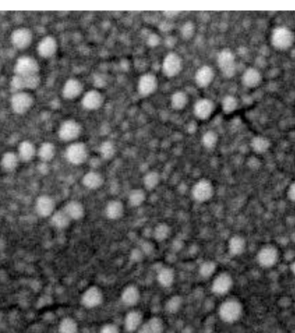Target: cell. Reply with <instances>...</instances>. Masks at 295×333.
<instances>
[{
  "instance_id": "1",
  "label": "cell",
  "mask_w": 295,
  "mask_h": 333,
  "mask_svg": "<svg viewBox=\"0 0 295 333\" xmlns=\"http://www.w3.org/2000/svg\"><path fill=\"white\" fill-rule=\"evenodd\" d=\"M220 319L225 323H234L240 319L243 314L241 302L235 299H229L220 305L219 309Z\"/></svg>"
},
{
  "instance_id": "2",
  "label": "cell",
  "mask_w": 295,
  "mask_h": 333,
  "mask_svg": "<svg viewBox=\"0 0 295 333\" xmlns=\"http://www.w3.org/2000/svg\"><path fill=\"white\" fill-rule=\"evenodd\" d=\"M66 158L71 164L79 166L85 163L88 158V149L87 145L81 142H76L70 144L65 152Z\"/></svg>"
},
{
  "instance_id": "3",
  "label": "cell",
  "mask_w": 295,
  "mask_h": 333,
  "mask_svg": "<svg viewBox=\"0 0 295 333\" xmlns=\"http://www.w3.org/2000/svg\"><path fill=\"white\" fill-rule=\"evenodd\" d=\"M40 66L35 58L24 55L18 59L14 67L16 76H30L39 75Z\"/></svg>"
},
{
  "instance_id": "4",
  "label": "cell",
  "mask_w": 295,
  "mask_h": 333,
  "mask_svg": "<svg viewBox=\"0 0 295 333\" xmlns=\"http://www.w3.org/2000/svg\"><path fill=\"white\" fill-rule=\"evenodd\" d=\"M41 77L39 75L30 76H19L15 75L11 80V90L15 93L24 92V90H35L39 86Z\"/></svg>"
},
{
  "instance_id": "5",
  "label": "cell",
  "mask_w": 295,
  "mask_h": 333,
  "mask_svg": "<svg viewBox=\"0 0 295 333\" xmlns=\"http://www.w3.org/2000/svg\"><path fill=\"white\" fill-rule=\"evenodd\" d=\"M34 104V98L27 92L13 93L11 98V106L17 114L23 115L30 110Z\"/></svg>"
},
{
  "instance_id": "6",
  "label": "cell",
  "mask_w": 295,
  "mask_h": 333,
  "mask_svg": "<svg viewBox=\"0 0 295 333\" xmlns=\"http://www.w3.org/2000/svg\"><path fill=\"white\" fill-rule=\"evenodd\" d=\"M81 132H82L81 125L74 119H69L61 124L58 131V136L60 139L64 142H71L77 139L80 136Z\"/></svg>"
},
{
  "instance_id": "7",
  "label": "cell",
  "mask_w": 295,
  "mask_h": 333,
  "mask_svg": "<svg viewBox=\"0 0 295 333\" xmlns=\"http://www.w3.org/2000/svg\"><path fill=\"white\" fill-rule=\"evenodd\" d=\"M214 194L213 183L206 179H199L195 184L192 189V195L195 201L199 203H205L210 201Z\"/></svg>"
},
{
  "instance_id": "8",
  "label": "cell",
  "mask_w": 295,
  "mask_h": 333,
  "mask_svg": "<svg viewBox=\"0 0 295 333\" xmlns=\"http://www.w3.org/2000/svg\"><path fill=\"white\" fill-rule=\"evenodd\" d=\"M218 64L223 76L231 78L236 74V60L232 51L223 50L218 55Z\"/></svg>"
},
{
  "instance_id": "9",
  "label": "cell",
  "mask_w": 295,
  "mask_h": 333,
  "mask_svg": "<svg viewBox=\"0 0 295 333\" xmlns=\"http://www.w3.org/2000/svg\"><path fill=\"white\" fill-rule=\"evenodd\" d=\"M295 36L290 29L285 27H278L273 30L271 36V42L273 46L279 50H287L292 46Z\"/></svg>"
},
{
  "instance_id": "10",
  "label": "cell",
  "mask_w": 295,
  "mask_h": 333,
  "mask_svg": "<svg viewBox=\"0 0 295 333\" xmlns=\"http://www.w3.org/2000/svg\"><path fill=\"white\" fill-rule=\"evenodd\" d=\"M182 70V59L179 54L171 52L166 55L162 62L163 74L169 78L178 76Z\"/></svg>"
},
{
  "instance_id": "11",
  "label": "cell",
  "mask_w": 295,
  "mask_h": 333,
  "mask_svg": "<svg viewBox=\"0 0 295 333\" xmlns=\"http://www.w3.org/2000/svg\"><path fill=\"white\" fill-rule=\"evenodd\" d=\"M158 87V79L153 74H144L137 83V91L143 97L150 96Z\"/></svg>"
},
{
  "instance_id": "12",
  "label": "cell",
  "mask_w": 295,
  "mask_h": 333,
  "mask_svg": "<svg viewBox=\"0 0 295 333\" xmlns=\"http://www.w3.org/2000/svg\"><path fill=\"white\" fill-rule=\"evenodd\" d=\"M104 301V294L99 287L92 286L83 293L81 303L85 307L95 308L99 307Z\"/></svg>"
},
{
  "instance_id": "13",
  "label": "cell",
  "mask_w": 295,
  "mask_h": 333,
  "mask_svg": "<svg viewBox=\"0 0 295 333\" xmlns=\"http://www.w3.org/2000/svg\"><path fill=\"white\" fill-rule=\"evenodd\" d=\"M32 31L27 28L15 29L11 36L12 45L18 50H25L32 43Z\"/></svg>"
},
{
  "instance_id": "14",
  "label": "cell",
  "mask_w": 295,
  "mask_h": 333,
  "mask_svg": "<svg viewBox=\"0 0 295 333\" xmlns=\"http://www.w3.org/2000/svg\"><path fill=\"white\" fill-rule=\"evenodd\" d=\"M233 287V279L228 273H221L212 283V291L217 295L228 294Z\"/></svg>"
},
{
  "instance_id": "15",
  "label": "cell",
  "mask_w": 295,
  "mask_h": 333,
  "mask_svg": "<svg viewBox=\"0 0 295 333\" xmlns=\"http://www.w3.org/2000/svg\"><path fill=\"white\" fill-rule=\"evenodd\" d=\"M55 201L49 195H41L36 199L35 208L36 213L42 218H50L55 210Z\"/></svg>"
},
{
  "instance_id": "16",
  "label": "cell",
  "mask_w": 295,
  "mask_h": 333,
  "mask_svg": "<svg viewBox=\"0 0 295 333\" xmlns=\"http://www.w3.org/2000/svg\"><path fill=\"white\" fill-rule=\"evenodd\" d=\"M257 262L263 268H271L276 264L279 259V252L273 246H265L257 254Z\"/></svg>"
},
{
  "instance_id": "17",
  "label": "cell",
  "mask_w": 295,
  "mask_h": 333,
  "mask_svg": "<svg viewBox=\"0 0 295 333\" xmlns=\"http://www.w3.org/2000/svg\"><path fill=\"white\" fill-rule=\"evenodd\" d=\"M104 96L97 90H90L83 96L81 104L88 111H96L104 104Z\"/></svg>"
},
{
  "instance_id": "18",
  "label": "cell",
  "mask_w": 295,
  "mask_h": 333,
  "mask_svg": "<svg viewBox=\"0 0 295 333\" xmlns=\"http://www.w3.org/2000/svg\"><path fill=\"white\" fill-rule=\"evenodd\" d=\"M58 43L54 36H47L40 41L37 45V52L42 57L50 58L56 54Z\"/></svg>"
},
{
  "instance_id": "19",
  "label": "cell",
  "mask_w": 295,
  "mask_h": 333,
  "mask_svg": "<svg viewBox=\"0 0 295 333\" xmlns=\"http://www.w3.org/2000/svg\"><path fill=\"white\" fill-rule=\"evenodd\" d=\"M83 84L79 79L75 78L69 79L66 81L62 88V96L69 100H75L83 93Z\"/></svg>"
},
{
  "instance_id": "20",
  "label": "cell",
  "mask_w": 295,
  "mask_h": 333,
  "mask_svg": "<svg viewBox=\"0 0 295 333\" xmlns=\"http://www.w3.org/2000/svg\"><path fill=\"white\" fill-rule=\"evenodd\" d=\"M214 109L215 105L213 101L209 99H200L195 103L194 112L196 118L200 120H205L213 114Z\"/></svg>"
},
{
  "instance_id": "21",
  "label": "cell",
  "mask_w": 295,
  "mask_h": 333,
  "mask_svg": "<svg viewBox=\"0 0 295 333\" xmlns=\"http://www.w3.org/2000/svg\"><path fill=\"white\" fill-rule=\"evenodd\" d=\"M215 73L212 67L205 65L198 68L195 74V82L201 88L210 86L214 79Z\"/></svg>"
},
{
  "instance_id": "22",
  "label": "cell",
  "mask_w": 295,
  "mask_h": 333,
  "mask_svg": "<svg viewBox=\"0 0 295 333\" xmlns=\"http://www.w3.org/2000/svg\"><path fill=\"white\" fill-rule=\"evenodd\" d=\"M141 300L140 290L138 287L130 285L123 288L121 294V301L126 307H135Z\"/></svg>"
},
{
  "instance_id": "23",
  "label": "cell",
  "mask_w": 295,
  "mask_h": 333,
  "mask_svg": "<svg viewBox=\"0 0 295 333\" xmlns=\"http://www.w3.org/2000/svg\"><path fill=\"white\" fill-rule=\"evenodd\" d=\"M143 323H144L143 313L137 310H133L128 312L124 318V327L126 331L130 333L137 332L140 326L143 325Z\"/></svg>"
},
{
  "instance_id": "24",
  "label": "cell",
  "mask_w": 295,
  "mask_h": 333,
  "mask_svg": "<svg viewBox=\"0 0 295 333\" xmlns=\"http://www.w3.org/2000/svg\"><path fill=\"white\" fill-rule=\"evenodd\" d=\"M104 213L109 219L118 220L124 214V205L119 200L109 201L104 208Z\"/></svg>"
},
{
  "instance_id": "25",
  "label": "cell",
  "mask_w": 295,
  "mask_h": 333,
  "mask_svg": "<svg viewBox=\"0 0 295 333\" xmlns=\"http://www.w3.org/2000/svg\"><path fill=\"white\" fill-rule=\"evenodd\" d=\"M63 210L69 215L71 220H80L86 214V210L81 202L78 201H70L65 205Z\"/></svg>"
},
{
  "instance_id": "26",
  "label": "cell",
  "mask_w": 295,
  "mask_h": 333,
  "mask_svg": "<svg viewBox=\"0 0 295 333\" xmlns=\"http://www.w3.org/2000/svg\"><path fill=\"white\" fill-rule=\"evenodd\" d=\"M82 184L89 190H97L104 184V177L96 171H89L83 176Z\"/></svg>"
},
{
  "instance_id": "27",
  "label": "cell",
  "mask_w": 295,
  "mask_h": 333,
  "mask_svg": "<svg viewBox=\"0 0 295 333\" xmlns=\"http://www.w3.org/2000/svg\"><path fill=\"white\" fill-rule=\"evenodd\" d=\"M164 331V323L159 317H152L147 322L143 323L137 333H162Z\"/></svg>"
},
{
  "instance_id": "28",
  "label": "cell",
  "mask_w": 295,
  "mask_h": 333,
  "mask_svg": "<svg viewBox=\"0 0 295 333\" xmlns=\"http://www.w3.org/2000/svg\"><path fill=\"white\" fill-rule=\"evenodd\" d=\"M157 282L163 287H170L173 286L175 281V272L172 268L163 267L159 269L157 273Z\"/></svg>"
},
{
  "instance_id": "29",
  "label": "cell",
  "mask_w": 295,
  "mask_h": 333,
  "mask_svg": "<svg viewBox=\"0 0 295 333\" xmlns=\"http://www.w3.org/2000/svg\"><path fill=\"white\" fill-rule=\"evenodd\" d=\"M71 221L72 220L63 209L56 210L50 217L51 225L56 229L64 230L68 228L70 226Z\"/></svg>"
},
{
  "instance_id": "30",
  "label": "cell",
  "mask_w": 295,
  "mask_h": 333,
  "mask_svg": "<svg viewBox=\"0 0 295 333\" xmlns=\"http://www.w3.org/2000/svg\"><path fill=\"white\" fill-rule=\"evenodd\" d=\"M36 154V147L31 142L23 141L22 143L19 144L18 154L20 161L29 162L35 157Z\"/></svg>"
},
{
  "instance_id": "31",
  "label": "cell",
  "mask_w": 295,
  "mask_h": 333,
  "mask_svg": "<svg viewBox=\"0 0 295 333\" xmlns=\"http://www.w3.org/2000/svg\"><path fill=\"white\" fill-rule=\"evenodd\" d=\"M262 80V76L259 71L254 68H249L244 73L242 77L243 84L247 87L253 88L259 85Z\"/></svg>"
},
{
  "instance_id": "32",
  "label": "cell",
  "mask_w": 295,
  "mask_h": 333,
  "mask_svg": "<svg viewBox=\"0 0 295 333\" xmlns=\"http://www.w3.org/2000/svg\"><path fill=\"white\" fill-rule=\"evenodd\" d=\"M246 241L239 235L231 236L228 242V250L232 256H240L246 250Z\"/></svg>"
},
{
  "instance_id": "33",
  "label": "cell",
  "mask_w": 295,
  "mask_h": 333,
  "mask_svg": "<svg viewBox=\"0 0 295 333\" xmlns=\"http://www.w3.org/2000/svg\"><path fill=\"white\" fill-rule=\"evenodd\" d=\"M19 161H20V159L18 157V154H16L14 152H11V151H8L6 153H4L2 156L1 166L5 171L11 172V171H14L15 169L18 168Z\"/></svg>"
},
{
  "instance_id": "34",
  "label": "cell",
  "mask_w": 295,
  "mask_h": 333,
  "mask_svg": "<svg viewBox=\"0 0 295 333\" xmlns=\"http://www.w3.org/2000/svg\"><path fill=\"white\" fill-rule=\"evenodd\" d=\"M55 153H56L55 146L49 142L44 143L37 151V155L43 162L52 161L55 155Z\"/></svg>"
},
{
  "instance_id": "35",
  "label": "cell",
  "mask_w": 295,
  "mask_h": 333,
  "mask_svg": "<svg viewBox=\"0 0 295 333\" xmlns=\"http://www.w3.org/2000/svg\"><path fill=\"white\" fill-rule=\"evenodd\" d=\"M188 104V96L182 91H177L171 97V106L175 111H181Z\"/></svg>"
},
{
  "instance_id": "36",
  "label": "cell",
  "mask_w": 295,
  "mask_h": 333,
  "mask_svg": "<svg viewBox=\"0 0 295 333\" xmlns=\"http://www.w3.org/2000/svg\"><path fill=\"white\" fill-rule=\"evenodd\" d=\"M146 197H147L146 193L144 189L136 188V189L130 191L129 196H128V201H129L130 206L139 207L145 202Z\"/></svg>"
},
{
  "instance_id": "37",
  "label": "cell",
  "mask_w": 295,
  "mask_h": 333,
  "mask_svg": "<svg viewBox=\"0 0 295 333\" xmlns=\"http://www.w3.org/2000/svg\"><path fill=\"white\" fill-rule=\"evenodd\" d=\"M78 323L76 322L75 319L70 317L62 319L58 326L59 333H78Z\"/></svg>"
},
{
  "instance_id": "38",
  "label": "cell",
  "mask_w": 295,
  "mask_h": 333,
  "mask_svg": "<svg viewBox=\"0 0 295 333\" xmlns=\"http://www.w3.org/2000/svg\"><path fill=\"white\" fill-rule=\"evenodd\" d=\"M170 234H171V228L166 223L158 224L153 231V236L155 237V240L158 242H162L168 239Z\"/></svg>"
},
{
  "instance_id": "39",
  "label": "cell",
  "mask_w": 295,
  "mask_h": 333,
  "mask_svg": "<svg viewBox=\"0 0 295 333\" xmlns=\"http://www.w3.org/2000/svg\"><path fill=\"white\" fill-rule=\"evenodd\" d=\"M182 304H183L182 297L180 295H173L166 302V311L170 314H174L180 311V308L182 307Z\"/></svg>"
},
{
  "instance_id": "40",
  "label": "cell",
  "mask_w": 295,
  "mask_h": 333,
  "mask_svg": "<svg viewBox=\"0 0 295 333\" xmlns=\"http://www.w3.org/2000/svg\"><path fill=\"white\" fill-rule=\"evenodd\" d=\"M270 140L264 136H255L251 141V147L256 153H264L270 149Z\"/></svg>"
},
{
  "instance_id": "41",
  "label": "cell",
  "mask_w": 295,
  "mask_h": 333,
  "mask_svg": "<svg viewBox=\"0 0 295 333\" xmlns=\"http://www.w3.org/2000/svg\"><path fill=\"white\" fill-rule=\"evenodd\" d=\"M161 181L160 174L156 171H150L147 173L144 177V185L145 188L149 191L155 189Z\"/></svg>"
},
{
  "instance_id": "42",
  "label": "cell",
  "mask_w": 295,
  "mask_h": 333,
  "mask_svg": "<svg viewBox=\"0 0 295 333\" xmlns=\"http://www.w3.org/2000/svg\"><path fill=\"white\" fill-rule=\"evenodd\" d=\"M101 157L104 160H111L115 156L116 146L111 141H104L99 147Z\"/></svg>"
},
{
  "instance_id": "43",
  "label": "cell",
  "mask_w": 295,
  "mask_h": 333,
  "mask_svg": "<svg viewBox=\"0 0 295 333\" xmlns=\"http://www.w3.org/2000/svg\"><path fill=\"white\" fill-rule=\"evenodd\" d=\"M217 269V264L213 261H205L202 262L199 269H198V273L199 275L203 278L205 279H209L210 277L215 274Z\"/></svg>"
},
{
  "instance_id": "44",
  "label": "cell",
  "mask_w": 295,
  "mask_h": 333,
  "mask_svg": "<svg viewBox=\"0 0 295 333\" xmlns=\"http://www.w3.org/2000/svg\"><path fill=\"white\" fill-rule=\"evenodd\" d=\"M219 141V136L215 131L213 130H208L202 136V144L204 147L212 150L215 148Z\"/></svg>"
},
{
  "instance_id": "45",
  "label": "cell",
  "mask_w": 295,
  "mask_h": 333,
  "mask_svg": "<svg viewBox=\"0 0 295 333\" xmlns=\"http://www.w3.org/2000/svg\"><path fill=\"white\" fill-rule=\"evenodd\" d=\"M196 31L195 25L191 21H187L180 28V36L185 40H190L195 36Z\"/></svg>"
},
{
  "instance_id": "46",
  "label": "cell",
  "mask_w": 295,
  "mask_h": 333,
  "mask_svg": "<svg viewBox=\"0 0 295 333\" xmlns=\"http://www.w3.org/2000/svg\"><path fill=\"white\" fill-rule=\"evenodd\" d=\"M238 101L231 95H227L222 101V108L225 113H231L238 108Z\"/></svg>"
},
{
  "instance_id": "47",
  "label": "cell",
  "mask_w": 295,
  "mask_h": 333,
  "mask_svg": "<svg viewBox=\"0 0 295 333\" xmlns=\"http://www.w3.org/2000/svg\"><path fill=\"white\" fill-rule=\"evenodd\" d=\"M161 43V37L156 33H151L147 37V44L151 48L159 46Z\"/></svg>"
},
{
  "instance_id": "48",
  "label": "cell",
  "mask_w": 295,
  "mask_h": 333,
  "mask_svg": "<svg viewBox=\"0 0 295 333\" xmlns=\"http://www.w3.org/2000/svg\"><path fill=\"white\" fill-rule=\"evenodd\" d=\"M99 333H120V332H119V327L115 325L106 324L101 328Z\"/></svg>"
},
{
  "instance_id": "49",
  "label": "cell",
  "mask_w": 295,
  "mask_h": 333,
  "mask_svg": "<svg viewBox=\"0 0 295 333\" xmlns=\"http://www.w3.org/2000/svg\"><path fill=\"white\" fill-rule=\"evenodd\" d=\"M140 250L143 251L144 255H150L154 251V245L150 242L145 241L144 243L141 244Z\"/></svg>"
},
{
  "instance_id": "50",
  "label": "cell",
  "mask_w": 295,
  "mask_h": 333,
  "mask_svg": "<svg viewBox=\"0 0 295 333\" xmlns=\"http://www.w3.org/2000/svg\"><path fill=\"white\" fill-rule=\"evenodd\" d=\"M144 256V254L143 253V251H141L140 248H137V249H135L131 252L130 258H131L132 261H137H137H141L143 259Z\"/></svg>"
},
{
  "instance_id": "51",
  "label": "cell",
  "mask_w": 295,
  "mask_h": 333,
  "mask_svg": "<svg viewBox=\"0 0 295 333\" xmlns=\"http://www.w3.org/2000/svg\"><path fill=\"white\" fill-rule=\"evenodd\" d=\"M288 196L290 199V201L295 202V181L294 183H292L290 186H289L288 191Z\"/></svg>"
},
{
  "instance_id": "52",
  "label": "cell",
  "mask_w": 295,
  "mask_h": 333,
  "mask_svg": "<svg viewBox=\"0 0 295 333\" xmlns=\"http://www.w3.org/2000/svg\"><path fill=\"white\" fill-rule=\"evenodd\" d=\"M176 40L174 39V37L172 36H168L165 40L166 46L168 48H173L175 45Z\"/></svg>"
},
{
  "instance_id": "53",
  "label": "cell",
  "mask_w": 295,
  "mask_h": 333,
  "mask_svg": "<svg viewBox=\"0 0 295 333\" xmlns=\"http://www.w3.org/2000/svg\"><path fill=\"white\" fill-rule=\"evenodd\" d=\"M160 29H162V31H170V29H172V24L168 23V22H163L160 26Z\"/></svg>"
},
{
  "instance_id": "54",
  "label": "cell",
  "mask_w": 295,
  "mask_h": 333,
  "mask_svg": "<svg viewBox=\"0 0 295 333\" xmlns=\"http://www.w3.org/2000/svg\"><path fill=\"white\" fill-rule=\"evenodd\" d=\"M180 12L179 11H166V12H164V14L167 16V18H173V17H176L177 15L179 14Z\"/></svg>"
},
{
  "instance_id": "55",
  "label": "cell",
  "mask_w": 295,
  "mask_h": 333,
  "mask_svg": "<svg viewBox=\"0 0 295 333\" xmlns=\"http://www.w3.org/2000/svg\"><path fill=\"white\" fill-rule=\"evenodd\" d=\"M196 129H197V125H195V123H191V124L188 126V131H189V132L194 133Z\"/></svg>"
},
{
  "instance_id": "56",
  "label": "cell",
  "mask_w": 295,
  "mask_h": 333,
  "mask_svg": "<svg viewBox=\"0 0 295 333\" xmlns=\"http://www.w3.org/2000/svg\"><path fill=\"white\" fill-rule=\"evenodd\" d=\"M291 271L293 272V274L295 275V261L292 263L291 265Z\"/></svg>"
},
{
  "instance_id": "57",
  "label": "cell",
  "mask_w": 295,
  "mask_h": 333,
  "mask_svg": "<svg viewBox=\"0 0 295 333\" xmlns=\"http://www.w3.org/2000/svg\"><path fill=\"white\" fill-rule=\"evenodd\" d=\"M0 71H1V68H0Z\"/></svg>"
}]
</instances>
